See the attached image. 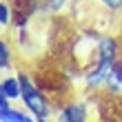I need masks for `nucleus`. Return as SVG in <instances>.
I'll return each mask as SVG.
<instances>
[{"label": "nucleus", "mask_w": 122, "mask_h": 122, "mask_svg": "<svg viewBox=\"0 0 122 122\" xmlns=\"http://www.w3.org/2000/svg\"><path fill=\"white\" fill-rule=\"evenodd\" d=\"M0 53H2V56H0V67H7V64H9V47H7V42L2 40V42H0Z\"/></svg>", "instance_id": "6"}, {"label": "nucleus", "mask_w": 122, "mask_h": 122, "mask_svg": "<svg viewBox=\"0 0 122 122\" xmlns=\"http://www.w3.org/2000/svg\"><path fill=\"white\" fill-rule=\"evenodd\" d=\"M116 49H118V42L113 38H104L98 47V62L89 73H87V84L93 89V87H100L102 82H107L113 73L118 64V58H116Z\"/></svg>", "instance_id": "1"}, {"label": "nucleus", "mask_w": 122, "mask_h": 122, "mask_svg": "<svg viewBox=\"0 0 122 122\" xmlns=\"http://www.w3.org/2000/svg\"><path fill=\"white\" fill-rule=\"evenodd\" d=\"M107 9H111V11H118V9H122V0H100Z\"/></svg>", "instance_id": "7"}, {"label": "nucleus", "mask_w": 122, "mask_h": 122, "mask_svg": "<svg viewBox=\"0 0 122 122\" xmlns=\"http://www.w3.org/2000/svg\"><path fill=\"white\" fill-rule=\"evenodd\" d=\"M18 80H20V98H22L25 107L36 116V120H47L49 113H51V109H49V102L45 100V96L36 89V84L25 73L20 76Z\"/></svg>", "instance_id": "2"}, {"label": "nucleus", "mask_w": 122, "mask_h": 122, "mask_svg": "<svg viewBox=\"0 0 122 122\" xmlns=\"http://www.w3.org/2000/svg\"><path fill=\"white\" fill-rule=\"evenodd\" d=\"M0 96L5 98H20V80L18 78H7L2 80V87H0Z\"/></svg>", "instance_id": "5"}, {"label": "nucleus", "mask_w": 122, "mask_h": 122, "mask_svg": "<svg viewBox=\"0 0 122 122\" xmlns=\"http://www.w3.org/2000/svg\"><path fill=\"white\" fill-rule=\"evenodd\" d=\"M38 122H47V120H38Z\"/></svg>", "instance_id": "9"}, {"label": "nucleus", "mask_w": 122, "mask_h": 122, "mask_svg": "<svg viewBox=\"0 0 122 122\" xmlns=\"http://www.w3.org/2000/svg\"><path fill=\"white\" fill-rule=\"evenodd\" d=\"M7 100H9V98L0 96V122H33L31 118H27L22 111L11 109Z\"/></svg>", "instance_id": "3"}, {"label": "nucleus", "mask_w": 122, "mask_h": 122, "mask_svg": "<svg viewBox=\"0 0 122 122\" xmlns=\"http://www.w3.org/2000/svg\"><path fill=\"white\" fill-rule=\"evenodd\" d=\"M0 16H2V18H0V22H2V27H5L7 22H9V7H7L5 2L0 5Z\"/></svg>", "instance_id": "8"}, {"label": "nucleus", "mask_w": 122, "mask_h": 122, "mask_svg": "<svg viewBox=\"0 0 122 122\" xmlns=\"http://www.w3.org/2000/svg\"><path fill=\"white\" fill-rule=\"evenodd\" d=\"M58 122H84V107L82 104H67L58 113Z\"/></svg>", "instance_id": "4"}]
</instances>
